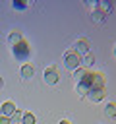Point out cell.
Here are the masks:
<instances>
[{"mask_svg":"<svg viewBox=\"0 0 116 124\" xmlns=\"http://www.w3.org/2000/svg\"><path fill=\"white\" fill-rule=\"evenodd\" d=\"M2 87H4V79L0 78V89H2Z\"/></svg>","mask_w":116,"mask_h":124,"instance_id":"ffe728a7","label":"cell"},{"mask_svg":"<svg viewBox=\"0 0 116 124\" xmlns=\"http://www.w3.org/2000/svg\"><path fill=\"white\" fill-rule=\"evenodd\" d=\"M8 41H10V45H12V46H15V45H17V43H21L23 39H21V33H19V31H12V33H10V37H8Z\"/></svg>","mask_w":116,"mask_h":124,"instance_id":"4fadbf2b","label":"cell"},{"mask_svg":"<svg viewBox=\"0 0 116 124\" xmlns=\"http://www.w3.org/2000/svg\"><path fill=\"white\" fill-rule=\"evenodd\" d=\"M0 124H12V122H10L8 116H2V114H0Z\"/></svg>","mask_w":116,"mask_h":124,"instance_id":"d6986e66","label":"cell"},{"mask_svg":"<svg viewBox=\"0 0 116 124\" xmlns=\"http://www.w3.org/2000/svg\"><path fill=\"white\" fill-rule=\"evenodd\" d=\"M104 114L106 116H116V103H108L104 107Z\"/></svg>","mask_w":116,"mask_h":124,"instance_id":"2e32d148","label":"cell"},{"mask_svg":"<svg viewBox=\"0 0 116 124\" xmlns=\"http://www.w3.org/2000/svg\"><path fill=\"white\" fill-rule=\"evenodd\" d=\"M43 78H44V81H46V83H50V85L58 83V79H60V76H58V70H56L54 66H48V68H44V74H43Z\"/></svg>","mask_w":116,"mask_h":124,"instance_id":"277c9868","label":"cell"},{"mask_svg":"<svg viewBox=\"0 0 116 124\" xmlns=\"http://www.w3.org/2000/svg\"><path fill=\"white\" fill-rule=\"evenodd\" d=\"M97 10L102 12L104 16H108V14L112 12V4H110V2H97Z\"/></svg>","mask_w":116,"mask_h":124,"instance_id":"30bf717a","label":"cell"},{"mask_svg":"<svg viewBox=\"0 0 116 124\" xmlns=\"http://www.w3.org/2000/svg\"><path fill=\"white\" fill-rule=\"evenodd\" d=\"M93 64H95V56H93L91 52H89V54H85V56H81V68L89 70Z\"/></svg>","mask_w":116,"mask_h":124,"instance_id":"ba28073f","label":"cell"},{"mask_svg":"<svg viewBox=\"0 0 116 124\" xmlns=\"http://www.w3.org/2000/svg\"><path fill=\"white\" fill-rule=\"evenodd\" d=\"M12 52H14V56H15L19 62H25V60H29V56H31V46H29L25 41H21V43H17L15 46H12Z\"/></svg>","mask_w":116,"mask_h":124,"instance_id":"6da1fadb","label":"cell"},{"mask_svg":"<svg viewBox=\"0 0 116 124\" xmlns=\"http://www.w3.org/2000/svg\"><path fill=\"white\" fill-rule=\"evenodd\" d=\"M91 89H104V76H102V74H93ZM91 89H89V91H91Z\"/></svg>","mask_w":116,"mask_h":124,"instance_id":"52a82bcc","label":"cell"},{"mask_svg":"<svg viewBox=\"0 0 116 124\" xmlns=\"http://www.w3.org/2000/svg\"><path fill=\"white\" fill-rule=\"evenodd\" d=\"M72 74H73V81H75V83H81V81L85 79L87 70H85V68H77V70H75V72H72Z\"/></svg>","mask_w":116,"mask_h":124,"instance_id":"8fae6325","label":"cell"},{"mask_svg":"<svg viewBox=\"0 0 116 124\" xmlns=\"http://www.w3.org/2000/svg\"><path fill=\"white\" fill-rule=\"evenodd\" d=\"M89 89H91V87H89L87 83H75V91H77L79 97H85V95L89 93Z\"/></svg>","mask_w":116,"mask_h":124,"instance_id":"5bb4252c","label":"cell"},{"mask_svg":"<svg viewBox=\"0 0 116 124\" xmlns=\"http://www.w3.org/2000/svg\"><path fill=\"white\" fill-rule=\"evenodd\" d=\"M91 19H93L95 23H104L106 16H104L102 12H99V10H93V12H91Z\"/></svg>","mask_w":116,"mask_h":124,"instance_id":"7c38bea8","label":"cell"},{"mask_svg":"<svg viewBox=\"0 0 116 124\" xmlns=\"http://www.w3.org/2000/svg\"><path fill=\"white\" fill-rule=\"evenodd\" d=\"M106 97V91L104 89H91L87 95H85V99H89L91 103H99V101H102Z\"/></svg>","mask_w":116,"mask_h":124,"instance_id":"5b68a950","label":"cell"},{"mask_svg":"<svg viewBox=\"0 0 116 124\" xmlns=\"http://www.w3.org/2000/svg\"><path fill=\"white\" fill-rule=\"evenodd\" d=\"M15 110H17V108H15V105H14L12 101L2 103V107H0V114H2V116H8V118H10V116H12Z\"/></svg>","mask_w":116,"mask_h":124,"instance_id":"8992f818","label":"cell"},{"mask_svg":"<svg viewBox=\"0 0 116 124\" xmlns=\"http://www.w3.org/2000/svg\"><path fill=\"white\" fill-rule=\"evenodd\" d=\"M21 120H23V112H21V110H15V112L10 116V122H12V124H21Z\"/></svg>","mask_w":116,"mask_h":124,"instance_id":"9a60e30c","label":"cell"},{"mask_svg":"<svg viewBox=\"0 0 116 124\" xmlns=\"http://www.w3.org/2000/svg\"><path fill=\"white\" fill-rule=\"evenodd\" d=\"M21 124H35V116H33L31 112H23V120H21Z\"/></svg>","mask_w":116,"mask_h":124,"instance_id":"e0dca14e","label":"cell"},{"mask_svg":"<svg viewBox=\"0 0 116 124\" xmlns=\"http://www.w3.org/2000/svg\"><path fill=\"white\" fill-rule=\"evenodd\" d=\"M21 76H23L25 79H31V78L35 76V68H33L31 64H23V66H21Z\"/></svg>","mask_w":116,"mask_h":124,"instance_id":"9c48e42d","label":"cell"},{"mask_svg":"<svg viewBox=\"0 0 116 124\" xmlns=\"http://www.w3.org/2000/svg\"><path fill=\"white\" fill-rule=\"evenodd\" d=\"M58 124H70V122H68V120H60Z\"/></svg>","mask_w":116,"mask_h":124,"instance_id":"44dd1931","label":"cell"},{"mask_svg":"<svg viewBox=\"0 0 116 124\" xmlns=\"http://www.w3.org/2000/svg\"><path fill=\"white\" fill-rule=\"evenodd\" d=\"M114 56H116V46H114Z\"/></svg>","mask_w":116,"mask_h":124,"instance_id":"7402d4cb","label":"cell"},{"mask_svg":"<svg viewBox=\"0 0 116 124\" xmlns=\"http://www.w3.org/2000/svg\"><path fill=\"white\" fill-rule=\"evenodd\" d=\"M64 66L70 70V72H75L77 68H81V56L73 50H68L64 54Z\"/></svg>","mask_w":116,"mask_h":124,"instance_id":"7a4b0ae2","label":"cell"},{"mask_svg":"<svg viewBox=\"0 0 116 124\" xmlns=\"http://www.w3.org/2000/svg\"><path fill=\"white\" fill-rule=\"evenodd\" d=\"M73 52H77L79 56H85V54H89L91 52V45H89V41L87 39H77L75 43H73V48H72Z\"/></svg>","mask_w":116,"mask_h":124,"instance_id":"3957f363","label":"cell"},{"mask_svg":"<svg viewBox=\"0 0 116 124\" xmlns=\"http://www.w3.org/2000/svg\"><path fill=\"white\" fill-rule=\"evenodd\" d=\"M29 4H25V2H12V8L14 10H25Z\"/></svg>","mask_w":116,"mask_h":124,"instance_id":"ac0fdd59","label":"cell"}]
</instances>
